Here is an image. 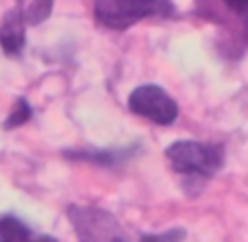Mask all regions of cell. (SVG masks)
Masks as SVG:
<instances>
[{
    "mask_svg": "<svg viewBox=\"0 0 248 242\" xmlns=\"http://www.w3.org/2000/svg\"><path fill=\"white\" fill-rule=\"evenodd\" d=\"M0 240L9 242H29L31 231L22 221H17L16 216H2L0 218Z\"/></svg>",
    "mask_w": 248,
    "mask_h": 242,
    "instance_id": "cell-6",
    "label": "cell"
},
{
    "mask_svg": "<svg viewBox=\"0 0 248 242\" xmlns=\"http://www.w3.org/2000/svg\"><path fill=\"white\" fill-rule=\"evenodd\" d=\"M128 109L157 125H172L179 116L176 103L159 85H141L128 96Z\"/></svg>",
    "mask_w": 248,
    "mask_h": 242,
    "instance_id": "cell-4",
    "label": "cell"
},
{
    "mask_svg": "<svg viewBox=\"0 0 248 242\" xmlns=\"http://www.w3.org/2000/svg\"><path fill=\"white\" fill-rule=\"evenodd\" d=\"M52 11V0H33L26 13V22L29 24H42Z\"/></svg>",
    "mask_w": 248,
    "mask_h": 242,
    "instance_id": "cell-8",
    "label": "cell"
},
{
    "mask_svg": "<svg viewBox=\"0 0 248 242\" xmlns=\"http://www.w3.org/2000/svg\"><path fill=\"white\" fill-rule=\"evenodd\" d=\"M131 155V151H122V153H118V151H105V153H100V151H96V153H81V155H72L70 153V157H83V160H92V161H96V164H105V166H113V164H118V161H122L124 157H128Z\"/></svg>",
    "mask_w": 248,
    "mask_h": 242,
    "instance_id": "cell-7",
    "label": "cell"
},
{
    "mask_svg": "<svg viewBox=\"0 0 248 242\" xmlns=\"http://www.w3.org/2000/svg\"><path fill=\"white\" fill-rule=\"evenodd\" d=\"M0 242H9V240H0Z\"/></svg>",
    "mask_w": 248,
    "mask_h": 242,
    "instance_id": "cell-13",
    "label": "cell"
},
{
    "mask_svg": "<svg viewBox=\"0 0 248 242\" xmlns=\"http://www.w3.org/2000/svg\"><path fill=\"white\" fill-rule=\"evenodd\" d=\"M26 39V17L20 9H11L0 24V46L7 55H20Z\"/></svg>",
    "mask_w": 248,
    "mask_h": 242,
    "instance_id": "cell-5",
    "label": "cell"
},
{
    "mask_svg": "<svg viewBox=\"0 0 248 242\" xmlns=\"http://www.w3.org/2000/svg\"><path fill=\"white\" fill-rule=\"evenodd\" d=\"M172 0H96L94 16L96 22L107 29H128L135 22L153 16H172Z\"/></svg>",
    "mask_w": 248,
    "mask_h": 242,
    "instance_id": "cell-1",
    "label": "cell"
},
{
    "mask_svg": "<svg viewBox=\"0 0 248 242\" xmlns=\"http://www.w3.org/2000/svg\"><path fill=\"white\" fill-rule=\"evenodd\" d=\"M185 231L183 229H168L161 234H144L140 242H183Z\"/></svg>",
    "mask_w": 248,
    "mask_h": 242,
    "instance_id": "cell-10",
    "label": "cell"
},
{
    "mask_svg": "<svg viewBox=\"0 0 248 242\" xmlns=\"http://www.w3.org/2000/svg\"><path fill=\"white\" fill-rule=\"evenodd\" d=\"M29 118H31V107H29V103H26L24 98H20V100L16 103V107H13V112H11V116H9V120H7V129H13V127L24 125Z\"/></svg>",
    "mask_w": 248,
    "mask_h": 242,
    "instance_id": "cell-9",
    "label": "cell"
},
{
    "mask_svg": "<svg viewBox=\"0 0 248 242\" xmlns=\"http://www.w3.org/2000/svg\"><path fill=\"white\" fill-rule=\"evenodd\" d=\"M78 242H128L120 223L98 208H70L68 212Z\"/></svg>",
    "mask_w": 248,
    "mask_h": 242,
    "instance_id": "cell-3",
    "label": "cell"
},
{
    "mask_svg": "<svg viewBox=\"0 0 248 242\" xmlns=\"http://www.w3.org/2000/svg\"><path fill=\"white\" fill-rule=\"evenodd\" d=\"M168 161L176 173L196 175V177H211L222 168L224 151L216 144H201V142H174L166 151Z\"/></svg>",
    "mask_w": 248,
    "mask_h": 242,
    "instance_id": "cell-2",
    "label": "cell"
},
{
    "mask_svg": "<svg viewBox=\"0 0 248 242\" xmlns=\"http://www.w3.org/2000/svg\"><path fill=\"white\" fill-rule=\"evenodd\" d=\"M224 4H227L231 11H235L237 16L248 17V0H224Z\"/></svg>",
    "mask_w": 248,
    "mask_h": 242,
    "instance_id": "cell-11",
    "label": "cell"
},
{
    "mask_svg": "<svg viewBox=\"0 0 248 242\" xmlns=\"http://www.w3.org/2000/svg\"><path fill=\"white\" fill-rule=\"evenodd\" d=\"M35 242H59V240L50 238V236H39V238H35Z\"/></svg>",
    "mask_w": 248,
    "mask_h": 242,
    "instance_id": "cell-12",
    "label": "cell"
}]
</instances>
